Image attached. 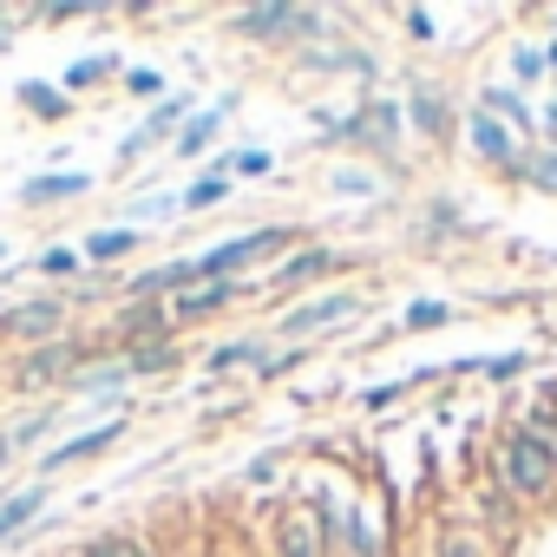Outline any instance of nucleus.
Segmentation results:
<instances>
[{
	"instance_id": "7ed1b4c3",
	"label": "nucleus",
	"mask_w": 557,
	"mask_h": 557,
	"mask_svg": "<svg viewBox=\"0 0 557 557\" xmlns=\"http://www.w3.org/2000/svg\"><path fill=\"white\" fill-rule=\"evenodd\" d=\"M342 315H355V302H348V296H335V302H315V309H302V315H289V335H309V329H329V322H342Z\"/></svg>"
},
{
	"instance_id": "423d86ee",
	"label": "nucleus",
	"mask_w": 557,
	"mask_h": 557,
	"mask_svg": "<svg viewBox=\"0 0 557 557\" xmlns=\"http://www.w3.org/2000/svg\"><path fill=\"white\" fill-rule=\"evenodd\" d=\"M283 544H289V557H315V524H309V518H296Z\"/></svg>"
},
{
	"instance_id": "f03ea898",
	"label": "nucleus",
	"mask_w": 557,
	"mask_h": 557,
	"mask_svg": "<svg viewBox=\"0 0 557 557\" xmlns=\"http://www.w3.org/2000/svg\"><path fill=\"white\" fill-rule=\"evenodd\" d=\"M275 243V230H262V236H243V243H223L216 256H203V262H190V275H216V269H236V262H249L256 249H269Z\"/></svg>"
},
{
	"instance_id": "1a4fd4ad",
	"label": "nucleus",
	"mask_w": 557,
	"mask_h": 557,
	"mask_svg": "<svg viewBox=\"0 0 557 557\" xmlns=\"http://www.w3.org/2000/svg\"><path fill=\"white\" fill-rule=\"evenodd\" d=\"M119 249H132V230H106V236H92V256H119Z\"/></svg>"
},
{
	"instance_id": "39448f33",
	"label": "nucleus",
	"mask_w": 557,
	"mask_h": 557,
	"mask_svg": "<svg viewBox=\"0 0 557 557\" xmlns=\"http://www.w3.org/2000/svg\"><path fill=\"white\" fill-rule=\"evenodd\" d=\"M34 505H40V492H21V498H8V505H0V537H8V531H14V524L34 511Z\"/></svg>"
},
{
	"instance_id": "9d476101",
	"label": "nucleus",
	"mask_w": 557,
	"mask_h": 557,
	"mask_svg": "<svg viewBox=\"0 0 557 557\" xmlns=\"http://www.w3.org/2000/svg\"><path fill=\"white\" fill-rule=\"evenodd\" d=\"M14 329H21V335H40V329H53V309H21V315H14Z\"/></svg>"
},
{
	"instance_id": "6e6552de",
	"label": "nucleus",
	"mask_w": 557,
	"mask_h": 557,
	"mask_svg": "<svg viewBox=\"0 0 557 557\" xmlns=\"http://www.w3.org/2000/svg\"><path fill=\"white\" fill-rule=\"evenodd\" d=\"M66 190H86V177H34L27 197H66Z\"/></svg>"
},
{
	"instance_id": "f257e3e1",
	"label": "nucleus",
	"mask_w": 557,
	"mask_h": 557,
	"mask_svg": "<svg viewBox=\"0 0 557 557\" xmlns=\"http://www.w3.org/2000/svg\"><path fill=\"white\" fill-rule=\"evenodd\" d=\"M505 479H511L518 492H544V485L557 479V453H544L537 440H511V446H505Z\"/></svg>"
},
{
	"instance_id": "9b49d317",
	"label": "nucleus",
	"mask_w": 557,
	"mask_h": 557,
	"mask_svg": "<svg viewBox=\"0 0 557 557\" xmlns=\"http://www.w3.org/2000/svg\"><path fill=\"white\" fill-rule=\"evenodd\" d=\"M210 125H216V112H210V119H197V125L184 132V151H203V145H210Z\"/></svg>"
},
{
	"instance_id": "20e7f679",
	"label": "nucleus",
	"mask_w": 557,
	"mask_h": 557,
	"mask_svg": "<svg viewBox=\"0 0 557 557\" xmlns=\"http://www.w3.org/2000/svg\"><path fill=\"white\" fill-rule=\"evenodd\" d=\"M106 440H119V426H99V433H86V440L60 446V453H53V466H66V459H86V453H92V446H106Z\"/></svg>"
},
{
	"instance_id": "ddd939ff",
	"label": "nucleus",
	"mask_w": 557,
	"mask_h": 557,
	"mask_svg": "<svg viewBox=\"0 0 557 557\" xmlns=\"http://www.w3.org/2000/svg\"><path fill=\"white\" fill-rule=\"evenodd\" d=\"M92 557H145L138 544H125V537H112V544H92Z\"/></svg>"
},
{
	"instance_id": "f8f14e48",
	"label": "nucleus",
	"mask_w": 557,
	"mask_h": 557,
	"mask_svg": "<svg viewBox=\"0 0 557 557\" xmlns=\"http://www.w3.org/2000/svg\"><path fill=\"white\" fill-rule=\"evenodd\" d=\"M223 197V177H203L197 190H190V210H203V203H216Z\"/></svg>"
},
{
	"instance_id": "0eeeda50",
	"label": "nucleus",
	"mask_w": 557,
	"mask_h": 557,
	"mask_svg": "<svg viewBox=\"0 0 557 557\" xmlns=\"http://www.w3.org/2000/svg\"><path fill=\"white\" fill-rule=\"evenodd\" d=\"M289 21H296L289 8H256V14H243V27H249V34H262V27H289Z\"/></svg>"
}]
</instances>
